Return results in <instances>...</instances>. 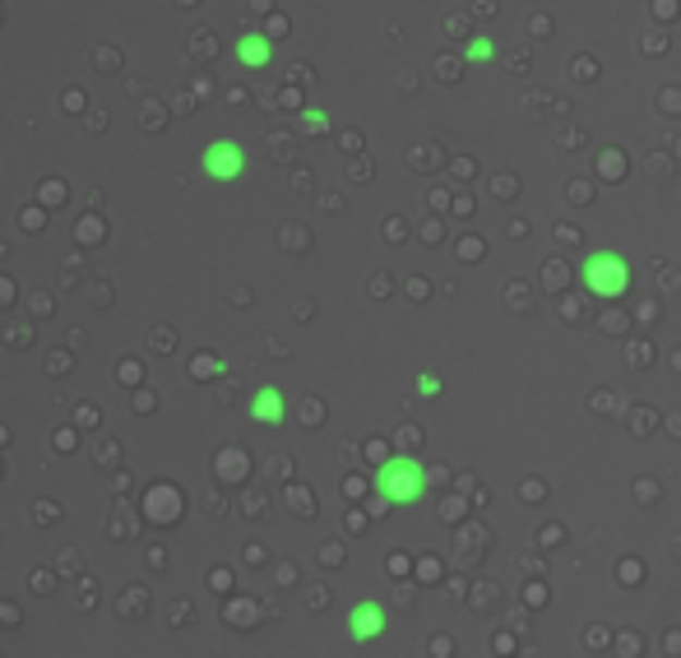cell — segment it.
<instances>
[{
	"label": "cell",
	"mask_w": 681,
	"mask_h": 658,
	"mask_svg": "<svg viewBox=\"0 0 681 658\" xmlns=\"http://www.w3.org/2000/svg\"><path fill=\"white\" fill-rule=\"evenodd\" d=\"M580 283L603 302H621L631 292V260L621 251H594L580 265Z\"/></svg>",
	"instance_id": "6da1fadb"
},
{
	"label": "cell",
	"mask_w": 681,
	"mask_h": 658,
	"mask_svg": "<svg viewBox=\"0 0 681 658\" xmlns=\"http://www.w3.org/2000/svg\"><path fill=\"white\" fill-rule=\"evenodd\" d=\"M376 491L385 505H413L427 497V468L409 454H394V460H385L376 468Z\"/></svg>",
	"instance_id": "7a4b0ae2"
},
{
	"label": "cell",
	"mask_w": 681,
	"mask_h": 658,
	"mask_svg": "<svg viewBox=\"0 0 681 658\" xmlns=\"http://www.w3.org/2000/svg\"><path fill=\"white\" fill-rule=\"evenodd\" d=\"M242 172H246V154H242V144H236V139H214L205 149V176L236 181Z\"/></svg>",
	"instance_id": "3957f363"
},
{
	"label": "cell",
	"mask_w": 681,
	"mask_h": 658,
	"mask_svg": "<svg viewBox=\"0 0 681 658\" xmlns=\"http://www.w3.org/2000/svg\"><path fill=\"white\" fill-rule=\"evenodd\" d=\"M348 635H353L357 645H366V639L385 635V608H380L376 598H366V602H357V608L348 612Z\"/></svg>",
	"instance_id": "277c9868"
},
{
	"label": "cell",
	"mask_w": 681,
	"mask_h": 658,
	"mask_svg": "<svg viewBox=\"0 0 681 658\" xmlns=\"http://www.w3.org/2000/svg\"><path fill=\"white\" fill-rule=\"evenodd\" d=\"M236 61H242L246 70H265L273 61V42L265 38V33H246V38L236 42Z\"/></svg>",
	"instance_id": "5b68a950"
},
{
	"label": "cell",
	"mask_w": 681,
	"mask_h": 658,
	"mask_svg": "<svg viewBox=\"0 0 681 658\" xmlns=\"http://www.w3.org/2000/svg\"><path fill=\"white\" fill-rule=\"evenodd\" d=\"M255 417H260V423H269V427H279L283 423V394L273 390V386H265L260 394H255Z\"/></svg>",
	"instance_id": "8992f818"
},
{
	"label": "cell",
	"mask_w": 681,
	"mask_h": 658,
	"mask_svg": "<svg viewBox=\"0 0 681 658\" xmlns=\"http://www.w3.org/2000/svg\"><path fill=\"white\" fill-rule=\"evenodd\" d=\"M496 57V42L491 38H473L469 47H464V61L469 65H483V61H491Z\"/></svg>",
	"instance_id": "52a82bcc"
},
{
	"label": "cell",
	"mask_w": 681,
	"mask_h": 658,
	"mask_svg": "<svg viewBox=\"0 0 681 658\" xmlns=\"http://www.w3.org/2000/svg\"><path fill=\"white\" fill-rule=\"evenodd\" d=\"M306 131H325V117L320 112H306Z\"/></svg>",
	"instance_id": "ba28073f"
}]
</instances>
